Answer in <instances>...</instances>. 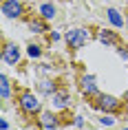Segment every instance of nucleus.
Instances as JSON below:
<instances>
[{"instance_id": "obj_4", "label": "nucleus", "mask_w": 128, "mask_h": 130, "mask_svg": "<svg viewBox=\"0 0 128 130\" xmlns=\"http://www.w3.org/2000/svg\"><path fill=\"white\" fill-rule=\"evenodd\" d=\"M2 60L7 62V64H18L20 62V48L16 46V44H5V48H2Z\"/></svg>"}, {"instance_id": "obj_3", "label": "nucleus", "mask_w": 128, "mask_h": 130, "mask_svg": "<svg viewBox=\"0 0 128 130\" xmlns=\"http://www.w3.org/2000/svg\"><path fill=\"white\" fill-rule=\"evenodd\" d=\"M2 13L7 18H20L22 15V5L18 0H5L2 2Z\"/></svg>"}, {"instance_id": "obj_19", "label": "nucleus", "mask_w": 128, "mask_h": 130, "mask_svg": "<svg viewBox=\"0 0 128 130\" xmlns=\"http://www.w3.org/2000/svg\"><path fill=\"white\" fill-rule=\"evenodd\" d=\"M126 24H128V20H126Z\"/></svg>"}, {"instance_id": "obj_11", "label": "nucleus", "mask_w": 128, "mask_h": 130, "mask_svg": "<svg viewBox=\"0 0 128 130\" xmlns=\"http://www.w3.org/2000/svg\"><path fill=\"white\" fill-rule=\"evenodd\" d=\"M0 97L9 99V79H7V75H0Z\"/></svg>"}, {"instance_id": "obj_12", "label": "nucleus", "mask_w": 128, "mask_h": 130, "mask_svg": "<svg viewBox=\"0 0 128 130\" xmlns=\"http://www.w3.org/2000/svg\"><path fill=\"white\" fill-rule=\"evenodd\" d=\"M40 13H42L44 20H51V18L55 15V7H53V5H42V7H40Z\"/></svg>"}, {"instance_id": "obj_13", "label": "nucleus", "mask_w": 128, "mask_h": 130, "mask_svg": "<svg viewBox=\"0 0 128 130\" xmlns=\"http://www.w3.org/2000/svg\"><path fill=\"white\" fill-rule=\"evenodd\" d=\"M29 27H31V31H35V33H42V31H47L44 22H38V20H31V22H29Z\"/></svg>"}, {"instance_id": "obj_2", "label": "nucleus", "mask_w": 128, "mask_h": 130, "mask_svg": "<svg viewBox=\"0 0 128 130\" xmlns=\"http://www.w3.org/2000/svg\"><path fill=\"white\" fill-rule=\"evenodd\" d=\"M20 108L27 112V115H33V112H38L40 110V102H38V97L33 95V93H29V90H24L20 95Z\"/></svg>"}, {"instance_id": "obj_18", "label": "nucleus", "mask_w": 128, "mask_h": 130, "mask_svg": "<svg viewBox=\"0 0 128 130\" xmlns=\"http://www.w3.org/2000/svg\"><path fill=\"white\" fill-rule=\"evenodd\" d=\"M124 130H128V128H124Z\"/></svg>"}, {"instance_id": "obj_6", "label": "nucleus", "mask_w": 128, "mask_h": 130, "mask_svg": "<svg viewBox=\"0 0 128 130\" xmlns=\"http://www.w3.org/2000/svg\"><path fill=\"white\" fill-rule=\"evenodd\" d=\"M51 102H53L55 108H66L68 104H71V97H68L66 90H55L53 95H51Z\"/></svg>"}, {"instance_id": "obj_1", "label": "nucleus", "mask_w": 128, "mask_h": 130, "mask_svg": "<svg viewBox=\"0 0 128 130\" xmlns=\"http://www.w3.org/2000/svg\"><path fill=\"white\" fill-rule=\"evenodd\" d=\"M64 38H66V42H68V46H71V48H82L88 42L91 35H88L86 29H71V31H66Z\"/></svg>"}, {"instance_id": "obj_14", "label": "nucleus", "mask_w": 128, "mask_h": 130, "mask_svg": "<svg viewBox=\"0 0 128 130\" xmlns=\"http://www.w3.org/2000/svg\"><path fill=\"white\" fill-rule=\"evenodd\" d=\"M40 90H42V93H47V95H53V93H55V86L51 82H42L40 84Z\"/></svg>"}, {"instance_id": "obj_8", "label": "nucleus", "mask_w": 128, "mask_h": 130, "mask_svg": "<svg viewBox=\"0 0 128 130\" xmlns=\"http://www.w3.org/2000/svg\"><path fill=\"white\" fill-rule=\"evenodd\" d=\"M82 90L88 93V95H95V93H97V86H95V77L93 75H84L82 77Z\"/></svg>"}, {"instance_id": "obj_17", "label": "nucleus", "mask_w": 128, "mask_h": 130, "mask_svg": "<svg viewBox=\"0 0 128 130\" xmlns=\"http://www.w3.org/2000/svg\"><path fill=\"white\" fill-rule=\"evenodd\" d=\"M119 57H124V60H128V48H124V51L119 48Z\"/></svg>"}, {"instance_id": "obj_9", "label": "nucleus", "mask_w": 128, "mask_h": 130, "mask_svg": "<svg viewBox=\"0 0 128 130\" xmlns=\"http://www.w3.org/2000/svg\"><path fill=\"white\" fill-rule=\"evenodd\" d=\"M97 40H99L102 44H106V46H110V44H117V38H115L110 31H106V29H102L99 33H97Z\"/></svg>"}, {"instance_id": "obj_7", "label": "nucleus", "mask_w": 128, "mask_h": 130, "mask_svg": "<svg viewBox=\"0 0 128 130\" xmlns=\"http://www.w3.org/2000/svg\"><path fill=\"white\" fill-rule=\"evenodd\" d=\"M40 126H42L44 130H53V128H58V117L51 115V112H42V117H40Z\"/></svg>"}, {"instance_id": "obj_10", "label": "nucleus", "mask_w": 128, "mask_h": 130, "mask_svg": "<svg viewBox=\"0 0 128 130\" xmlns=\"http://www.w3.org/2000/svg\"><path fill=\"white\" fill-rule=\"evenodd\" d=\"M106 13H108V20H110V24H113V27H121V24H124V18L119 15V11H117V9H108Z\"/></svg>"}, {"instance_id": "obj_15", "label": "nucleus", "mask_w": 128, "mask_h": 130, "mask_svg": "<svg viewBox=\"0 0 128 130\" xmlns=\"http://www.w3.org/2000/svg\"><path fill=\"white\" fill-rule=\"evenodd\" d=\"M27 53H29V57H38V55H40V46H38V44H31V46L27 48Z\"/></svg>"}, {"instance_id": "obj_5", "label": "nucleus", "mask_w": 128, "mask_h": 130, "mask_svg": "<svg viewBox=\"0 0 128 130\" xmlns=\"http://www.w3.org/2000/svg\"><path fill=\"white\" fill-rule=\"evenodd\" d=\"M99 108L106 110V112H113V110L119 108V102L113 95H99Z\"/></svg>"}, {"instance_id": "obj_16", "label": "nucleus", "mask_w": 128, "mask_h": 130, "mask_svg": "<svg viewBox=\"0 0 128 130\" xmlns=\"http://www.w3.org/2000/svg\"><path fill=\"white\" fill-rule=\"evenodd\" d=\"M102 123H106V126H113L115 119H113V117H104V119H102Z\"/></svg>"}]
</instances>
